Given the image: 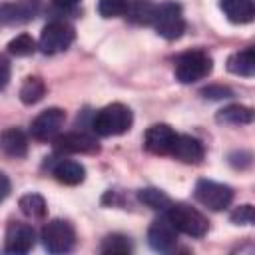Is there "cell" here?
I'll list each match as a JSON object with an SVG mask.
<instances>
[{
	"label": "cell",
	"instance_id": "20",
	"mask_svg": "<svg viewBox=\"0 0 255 255\" xmlns=\"http://www.w3.org/2000/svg\"><path fill=\"white\" fill-rule=\"evenodd\" d=\"M215 120L219 124H229V126H245L253 122V110L249 106L241 104H229L221 110H217Z\"/></svg>",
	"mask_w": 255,
	"mask_h": 255
},
{
	"label": "cell",
	"instance_id": "23",
	"mask_svg": "<svg viewBox=\"0 0 255 255\" xmlns=\"http://www.w3.org/2000/svg\"><path fill=\"white\" fill-rule=\"evenodd\" d=\"M100 251L106 255H116V253H131L133 251V243L128 235L124 233H110L102 239Z\"/></svg>",
	"mask_w": 255,
	"mask_h": 255
},
{
	"label": "cell",
	"instance_id": "17",
	"mask_svg": "<svg viewBox=\"0 0 255 255\" xmlns=\"http://www.w3.org/2000/svg\"><path fill=\"white\" fill-rule=\"evenodd\" d=\"M52 173L64 185H78V183H82L86 179L84 165L74 161V159H58L52 165Z\"/></svg>",
	"mask_w": 255,
	"mask_h": 255
},
{
	"label": "cell",
	"instance_id": "3",
	"mask_svg": "<svg viewBox=\"0 0 255 255\" xmlns=\"http://www.w3.org/2000/svg\"><path fill=\"white\" fill-rule=\"evenodd\" d=\"M211 68H213V60L207 52L189 50V52H183L175 60V78L181 84H193V82L209 76Z\"/></svg>",
	"mask_w": 255,
	"mask_h": 255
},
{
	"label": "cell",
	"instance_id": "8",
	"mask_svg": "<svg viewBox=\"0 0 255 255\" xmlns=\"http://www.w3.org/2000/svg\"><path fill=\"white\" fill-rule=\"evenodd\" d=\"M66 122V112L62 108H48L44 112H40L34 120H32V126H30V133L34 139L38 141H48V139H54L62 126Z\"/></svg>",
	"mask_w": 255,
	"mask_h": 255
},
{
	"label": "cell",
	"instance_id": "18",
	"mask_svg": "<svg viewBox=\"0 0 255 255\" xmlns=\"http://www.w3.org/2000/svg\"><path fill=\"white\" fill-rule=\"evenodd\" d=\"M155 12H157V4H153L151 0H128L124 16L131 24L149 26V24H153Z\"/></svg>",
	"mask_w": 255,
	"mask_h": 255
},
{
	"label": "cell",
	"instance_id": "27",
	"mask_svg": "<svg viewBox=\"0 0 255 255\" xmlns=\"http://www.w3.org/2000/svg\"><path fill=\"white\" fill-rule=\"evenodd\" d=\"M229 219L235 223V225H251L255 221V211H253V205L245 203V205H239L231 211Z\"/></svg>",
	"mask_w": 255,
	"mask_h": 255
},
{
	"label": "cell",
	"instance_id": "25",
	"mask_svg": "<svg viewBox=\"0 0 255 255\" xmlns=\"http://www.w3.org/2000/svg\"><path fill=\"white\" fill-rule=\"evenodd\" d=\"M8 52L12 56H18V58L32 56L36 52V42L30 34H20V36H16L14 40L8 42Z\"/></svg>",
	"mask_w": 255,
	"mask_h": 255
},
{
	"label": "cell",
	"instance_id": "5",
	"mask_svg": "<svg viewBox=\"0 0 255 255\" xmlns=\"http://www.w3.org/2000/svg\"><path fill=\"white\" fill-rule=\"evenodd\" d=\"M42 245L48 253H68L76 245V231L64 219H52L42 227Z\"/></svg>",
	"mask_w": 255,
	"mask_h": 255
},
{
	"label": "cell",
	"instance_id": "28",
	"mask_svg": "<svg viewBox=\"0 0 255 255\" xmlns=\"http://www.w3.org/2000/svg\"><path fill=\"white\" fill-rule=\"evenodd\" d=\"M201 96L205 100H227L233 96V90L227 86H221V84H211L201 90Z\"/></svg>",
	"mask_w": 255,
	"mask_h": 255
},
{
	"label": "cell",
	"instance_id": "11",
	"mask_svg": "<svg viewBox=\"0 0 255 255\" xmlns=\"http://www.w3.org/2000/svg\"><path fill=\"white\" fill-rule=\"evenodd\" d=\"M147 243L157 253H167V251H171L175 247L177 229L173 227V223L169 221L167 215H161V217L151 221V225L147 229Z\"/></svg>",
	"mask_w": 255,
	"mask_h": 255
},
{
	"label": "cell",
	"instance_id": "22",
	"mask_svg": "<svg viewBox=\"0 0 255 255\" xmlns=\"http://www.w3.org/2000/svg\"><path fill=\"white\" fill-rule=\"evenodd\" d=\"M18 205H20V211L26 217H32V219H42V217H46V211H48L46 199L40 193H26V195H22Z\"/></svg>",
	"mask_w": 255,
	"mask_h": 255
},
{
	"label": "cell",
	"instance_id": "13",
	"mask_svg": "<svg viewBox=\"0 0 255 255\" xmlns=\"http://www.w3.org/2000/svg\"><path fill=\"white\" fill-rule=\"evenodd\" d=\"M54 147L60 153H98L100 151V143L96 141V137L84 131H72V133L58 135L54 139Z\"/></svg>",
	"mask_w": 255,
	"mask_h": 255
},
{
	"label": "cell",
	"instance_id": "19",
	"mask_svg": "<svg viewBox=\"0 0 255 255\" xmlns=\"http://www.w3.org/2000/svg\"><path fill=\"white\" fill-rule=\"evenodd\" d=\"M227 70L235 76H243V78H251L255 74V52L251 46L231 54L227 58Z\"/></svg>",
	"mask_w": 255,
	"mask_h": 255
},
{
	"label": "cell",
	"instance_id": "21",
	"mask_svg": "<svg viewBox=\"0 0 255 255\" xmlns=\"http://www.w3.org/2000/svg\"><path fill=\"white\" fill-rule=\"evenodd\" d=\"M46 96V84L40 76H28L20 88V100L26 106L38 104L42 98Z\"/></svg>",
	"mask_w": 255,
	"mask_h": 255
},
{
	"label": "cell",
	"instance_id": "16",
	"mask_svg": "<svg viewBox=\"0 0 255 255\" xmlns=\"http://www.w3.org/2000/svg\"><path fill=\"white\" fill-rule=\"evenodd\" d=\"M0 149L10 157H24L28 153V137L20 128H8L0 133Z\"/></svg>",
	"mask_w": 255,
	"mask_h": 255
},
{
	"label": "cell",
	"instance_id": "4",
	"mask_svg": "<svg viewBox=\"0 0 255 255\" xmlns=\"http://www.w3.org/2000/svg\"><path fill=\"white\" fill-rule=\"evenodd\" d=\"M155 32L165 38V40H177L183 36L185 32V18H183V10L177 2H163L157 6L153 24Z\"/></svg>",
	"mask_w": 255,
	"mask_h": 255
},
{
	"label": "cell",
	"instance_id": "6",
	"mask_svg": "<svg viewBox=\"0 0 255 255\" xmlns=\"http://www.w3.org/2000/svg\"><path fill=\"white\" fill-rule=\"evenodd\" d=\"M74 38H76V32H74V28L68 22L54 20V22L44 26V30L40 34L38 46H40V50L44 54L52 56V54H60V52L68 50L72 46Z\"/></svg>",
	"mask_w": 255,
	"mask_h": 255
},
{
	"label": "cell",
	"instance_id": "31",
	"mask_svg": "<svg viewBox=\"0 0 255 255\" xmlns=\"http://www.w3.org/2000/svg\"><path fill=\"white\" fill-rule=\"evenodd\" d=\"M58 8H64V10H70V8H74V6H78V2L80 0H52Z\"/></svg>",
	"mask_w": 255,
	"mask_h": 255
},
{
	"label": "cell",
	"instance_id": "26",
	"mask_svg": "<svg viewBox=\"0 0 255 255\" xmlns=\"http://www.w3.org/2000/svg\"><path fill=\"white\" fill-rule=\"evenodd\" d=\"M128 0H98V12L102 18H118L124 16Z\"/></svg>",
	"mask_w": 255,
	"mask_h": 255
},
{
	"label": "cell",
	"instance_id": "15",
	"mask_svg": "<svg viewBox=\"0 0 255 255\" xmlns=\"http://www.w3.org/2000/svg\"><path fill=\"white\" fill-rule=\"evenodd\" d=\"M225 18L233 24H249L255 18L253 0H221L219 2Z\"/></svg>",
	"mask_w": 255,
	"mask_h": 255
},
{
	"label": "cell",
	"instance_id": "1",
	"mask_svg": "<svg viewBox=\"0 0 255 255\" xmlns=\"http://www.w3.org/2000/svg\"><path fill=\"white\" fill-rule=\"evenodd\" d=\"M133 124V114L128 106L114 102L98 110L92 118V129L100 137H112L126 133Z\"/></svg>",
	"mask_w": 255,
	"mask_h": 255
},
{
	"label": "cell",
	"instance_id": "2",
	"mask_svg": "<svg viewBox=\"0 0 255 255\" xmlns=\"http://www.w3.org/2000/svg\"><path fill=\"white\" fill-rule=\"evenodd\" d=\"M165 215L169 217L177 233H185L189 237H203L209 229L207 217L199 209L187 203H169V207L165 209Z\"/></svg>",
	"mask_w": 255,
	"mask_h": 255
},
{
	"label": "cell",
	"instance_id": "29",
	"mask_svg": "<svg viewBox=\"0 0 255 255\" xmlns=\"http://www.w3.org/2000/svg\"><path fill=\"white\" fill-rule=\"evenodd\" d=\"M8 80H10V64H8L6 58L0 56V90L6 88Z\"/></svg>",
	"mask_w": 255,
	"mask_h": 255
},
{
	"label": "cell",
	"instance_id": "9",
	"mask_svg": "<svg viewBox=\"0 0 255 255\" xmlns=\"http://www.w3.org/2000/svg\"><path fill=\"white\" fill-rule=\"evenodd\" d=\"M42 10L40 0H14L0 4V24L2 26H14V24H26L32 22Z\"/></svg>",
	"mask_w": 255,
	"mask_h": 255
},
{
	"label": "cell",
	"instance_id": "30",
	"mask_svg": "<svg viewBox=\"0 0 255 255\" xmlns=\"http://www.w3.org/2000/svg\"><path fill=\"white\" fill-rule=\"evenodd\" d=\"M12 191V183L4 171H0V201H4Z\"/></svg>",
	"mask_w": 255,
	"mask_h": 255
},
{
	"label": "cell",
	"instance_id": "24",
	"mask_svg": "<svg viewBox=\"0 0 255 255\" xmlns=\"http://www.w3.org/2000/svg\"><path fill=\"white\" fill-rule=\"evenodd\" d=\"M137 199L143 205H147L149 209H155V211H165L169 207V203H171L169 195L163 193L157 187H143V189H139L137 191Z\"/></svg>",
	"mask_w": 255,
	"mask_h": 255
},
{
	"label": "cell",
	"instance_id": "10",
	"mask_svg": "<svg viewBox=\"0 0 255 255\" xmlns=\"http://www.w3.org/2000/svg\"><path fill=\"white\" fill-rule=\"evenodd\" d=\"M36 243V231L32 225L22 221H10L6 227V239L4 249L12 255H24L28 253Z\"/></svg>",
	"mask_w": 255,
	"mask_h": 255
},
{
	"label": "cell",
	"instance_id": "14",
	"mask_svg": "<svg viewBox=\"0 0 255 255\" xmlns=\"http://www.w3.org/2000/svg\"><path fill=\"white\" fill-rule=\"evenodd\" d=\"M169 155H173L175 159H179L183 163H201V159L205 157V147L197 137L177 135Z\"/></svg>",
	"mask_w": 255,
	"mask_h": 255
},
{
	"label": "cell",
	"instance_id": "12",
	"mask_svg": "<svg viewBox=\"0 0 255 255\" xmlns=\"http://www.w3.org/2000/svg\"><path fill=\"white\" fill-rule=\"evenodd\" d=\"M175 137L177 133L173 131L171 126L167 124H153L145 129V135H143V145L149 153H155V155H169L171 149H173V143H175Z\"/></svg>",
	"mask_w": 255,
	"mask_h": 255
},
{
	"label": "cell",
	"instance_id": "7",
	"mask_svg": "<svg viewBox=\"0 0 255 255\" xmlns=\"http://www.w3.org/2000/svg\"><path fill=\"white\" fill-rule=\"evenodd\" d=\"M193 195L207 209L221 211V209L229 207V203L233 199V189L225 183H217V181H211V179H199L195 183Z\"/></svg>",
	"mask_w": 255,
	"mask_h": 255
}]
</instances>
